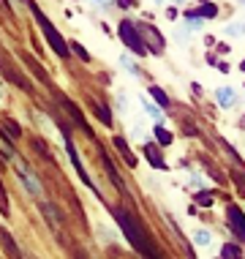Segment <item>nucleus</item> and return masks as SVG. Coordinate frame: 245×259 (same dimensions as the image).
<instances>
[{"label":"nucleus","instance_id":"7ed1b4c3","mask_svg":"<svg viewBox=\"0 0 245 259\" xmlns=\"http://www.w3.org/2000/svg\"><path fill=\"white\" fill-rule=\"evenodd\" d=\"M120 38H123V44L128 47V50H134L139 55L147 52V44H144L142 33H136V25L128 22V19H123V22H120Z\"/></svg>","mask_w":245,"mask_h":259},{"label":"nucleus","instance_id":"f03ea898","mask_svg":"<svg viewBox=\"0 0 245 259\" xmlns=\"http://www.w3.org/2000/svg\"><path fill=\"white\" fill-rule=\"evenodd\" d=\"M115 219H117V224H120V227H123V232L128 235V240L134 243L136 248H142V251H147V254H150L153 259H156V251L150 248V243L144 240V235H142V232H139V229H136V224H134V219H131V215L125 213V210H115Z\"/></svg>","mask_w":245,"mask_h":259},{"label":"nucleus","instance_id":"f3484780","mask_svg":"<svg viewBox=\"0 0 245 259\" xmlns=\"http://www.w3.org/2000/svg\"><path fill=\"white\" fill-rule=\"evenodd\" d=\"M223 259H240V254L234 246H223Z\"/></svg>","mask_w":245,"mask_h":259},{"label":"nucleus","instance_id":"2eb2a0df","mask_svg":"<svg viewBox=\"0 0 245 259\" xmlns=\"http://www.w3.org/2000/svg\"><path fill=\"white\" fill-rule=\"evenodd\" d=\"M95 115H101V120L107 123V125L112 123V117H109V112H107V107H101V104H95Z\"/></svg>","mask_w":245,"mask_h":259},{"label":"nucleus","instance_id":"aec40b11","mask_svg":"<svg viewBox=\"0 0 245 259\" xmlns=\"http://www.w3.org/2000/svg\"><path fill=\"white\" fill-rule=\"evenodd\" d=\"M120 63L125 68H128V71H134V63H131V58H120Z\"/></svg>","mask_w":245,"mask_h":259},{"label":"nucleus","instance_id":"4be33fe9","mask_svg":"<svg viewBox=\"0 0 245 259\" xmlns=\"http://www.w3.org/2000/svg\"><path fill=\"white\" fill-rule=\"evenodd\" d=\"M242 71H245V63H242Z\"/></svg>","mask_w":245,"mask_h":259},{"label":"nucleus","instance_id":"a211bd4d","mask_svg":"<svg viewBox=\"0 0 245 259\" xmlns=\"http://www.w3.org/2000/svg\"><path fill=\"white\" fill-rule=\"evenodd\" d=\"M215 14H218V9H215V6L210 3V6H205V9L199 11V17H207V19H210V17H215Z\"/></svg>","mask_w":245,"mask_h":259},{"label":"nucleus","instance_id":"6e6552de","mask_svg":"<svg viewBox=\"0 0 245 259\" xmlns=\"http://www.w3.org/2000/svg\"><path fill=\"white\" fill-rule=\"evenodd\" d=\"M139 33H142V36H147L144 41H150V44H153V52H161V50H164V44L158 41L161 36H158L156 30H153L150 25H139Z\"/></svg>","mask_w":245,"mask_h":259},{"label":"nucleus","instance_id":"9d476101","mask_svg":"<svg viewBox=\"0 0 245 259\" xmlns=\"http://www.w3.org/2000/svg\"><path fill=\"white\" fill-rule=\"evenodd\" d=\"M193 243L205 248V246H210V243H213V235H210L207 229H196V232H193Z\"/></svg>","mask_w":245,"mask_h":259},{"label":"nucleus","instance_id":"4468645a","mask_svg":"<svg viewBox=\"0 0 245 259\" xmlns=\"http://www.w3.org/2000/svg\"><path fill=\"white\" fill-rule=\"evenodd\" d=\"M150 93L156 96V101L161 104V107H166V104H169V99H166V93H164V90H161V88H153Z\"/></svg>","mask_w":245,"mask_h":259},{"label":"nucleus","instance_id":"412c9836","mask_svg":"<svg viewBox=\"0 0 245 259\" xmlns=\"http://www.w3.org/2000/svg\"><path fill=\"white\" fill-rule=\"evenodd\" d=\"M6 128H9L14 137H19V128H17V125H14V123H9V125H6Z\"/></svg>","mask_w":245,"mask_h":259},{"label":"nucleus","instance_id":"5701e85b","mask_svg":"<svg viewBox=\"0 0 245 259\" xmlns=\"http://www.w3.org/2000/svg\"><path fill=\"white\" fill-rule=\"evenodd\" d=\"M101 3H107V0H101Z\"/></svg>","mask_w":245,"mask_h":259},{"label":"nucleus","instance_id":"f8f14e48","mask_svg":"<svg viewBox=\"0 0 245 259\" xmlns=\"http://www.w3.org/2000/svg\"><path fill=\"white\" fill-rule=\"evenodd\" d=\"M218 101H221V107H229V104L234 101V93H232L229 88H221V90H218Z\"/></svg>","mask_w":245,"mask_h":259},{"label":"nucleus","instance_id":"ddd939ff","mask_svg":"<svg viewBox=\"0 0 245 259\" xmlns=\"http://www.w3.org/2000/svg\"><path fill=\"white\" fill-rule=\"evenodd\" d=\"M156 139H158V142H164V145H169L172 142V134L164 128V125H156Z\"/></svg>","mask_w":245,"mask_h":259},{"label":"nucleus","instance_id":"1a4fd4ad","mask_svg":"<svg viewBox=\"0 0 245 259\" xmlns=\"http://www.w3.org/2000/svg\"><path fill=\"white\" fill-rule=\"evenodd\" d=\"M115 148H117V153H120V156H123L125 161H128L131 166L136 164V156H134V153L128 150V145H125V139H120V137H115Z\"/></svg>","mask_w":245,"mask_h":259},{"label":"nucleus","instance_id":"f257e3e1","mask_svg":"<svg viewBox=\"0 0 245 259\" xmlns=\"http://www.w3.org/2000/svg\"><path fill=\"white\" fill-rule=\"evenodd\" d=\"M27 6H30V11H33V17L38 19V25H41V30H44V36H46V44L52 47L55 52L60 55V58H68V47H66V41H63V36L58 33V27H55L52 22H49L46 19V14L38 9L36 3H33V0H27Z\"/></svg>","mask_w":245,"mask_h":259},{"label":"nucleus","instance_id":"6ab92c4d","mask_svg":"<svg viewBox=\"0 0 245 259\" xmlns=\"http://www.w3.org/2000/svg\"><path fill=\"white\" fill-rule=\"evenodd\" d=\"M199 202L202 205H213V197H210V194H199Z\"/></svg>","mask_w":245,"mask_h":259},{"label":"nucleus","instance_id":"9b49d317","mask_svg":"<svg viewBox=\"0 0 245 259\" xmlns=\"http://www.w3.org/2000/svg\"><path fill=\"white\" fill-rule=\"evenodd\" d=\"M101 158H104V166H107V172H109V178H112V180H115V186H117V188H123V180H120V178H117V172H115V164H112V161L107 158V153H101Z\"/></svg>","mask_w":245,"mask_h":259},{"label":"nucleus","instance_id":"423d86ee","mask_svg":"<svg viewBox=\"0 0 245 259\" xmlns=\"http://www.w3.org/2000/svg\"><path fill=\"white\" fill-rule=\"evenodd\" d=\"M17 175L22 178V183L27 186V191H30V194H41V183H38V178H36V175L27 172V166H25V164H19Z\"/></svg>","mask_w":245,"mask_h":259},{"label":"nucleus","instance_id":"20e7f679","mask_svg":"<svg viewBox=\"0 0 245 259\" xmlns=\"http://www.w3.org/2000/svg\"><path fill=\"white\" fill-rule=\"evenodd\" d=\"M63 139H66V150H68V158H71V164L76 166V172H79V178L85 180V183L93 188V180L87 178V172H85V166H82V158H79V153H76V148H74V142H71V137L68 134H63Z\"/></svg>","mask_w":245,"mask_h":259},{"label":"nucleus","instance_id":"39448f33","mask_svg":"<svg viewBox=\"0 0 245 259\" xmlns=\"http://www.w3.org/2000/svg\"><path fill=\"white\" fill-rule=\"evenodd\" d=\"M226 215H229V224H232V229H234V235L240 237V240H245V215L240 213V207H229L226 210Z\"/></svg>","mask_w":245,"mask_h":259},{"label":"nucleus","instance_id":"0eeeda50","mask_svg":"<svg viewBox=\"0 0 245 259\" xmlns=\"http://www.w3.org/2000/svg\"><path fill=\"white\" fill-rule=\"evenodd\" d=\"M144 156H147V161H150L156 169H166V161H164V156H161L158 145H144Z\"/></svg>","mask_w":245,"mask_h":259},{"label":"nucleus","instance_id":"dca6fc26","mask_svg":"<svg viewBox=\"0 0 245 259\" xmlns=\"http://www.w3.org/2000/svg\"><path fill=\"white\" fill-rule=\"evenodd\" d=\"M142 104H144L147 115H153V117H161V109L156 107V104H150V101H144V99H142Z\"/></svg>","mask_w":245,"mask_h":259}]
</instances>
